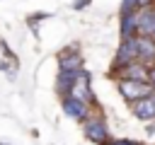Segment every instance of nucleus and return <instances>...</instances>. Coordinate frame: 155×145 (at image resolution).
Listing matches in <instances>:
<instances>
[{"mask_svg": "<svg viewBox=\"0 0 155 145\" xmlns=\"http://www.w3.org/2000/svg\"><path fill=\"white\" fill-rule=\"evenodd\" d=\"M82 133H85V138L90 140V143H94V145H107L109 140H111V135H109V123H107V118H104V114L97 109L87 121H82Z\"/></svg>", "mask_w": 155, "mask_h": 145, "instance_id": "nucleus-1", "label": "nucleus"}, {"mask_svg": "<svg viewBox=\"0 0 155 145\" xmlns=\"http://www.w3.org/2000/svg\"><path fill=\"white\" fill-rule=\"evenodd\" d=\"M116 89H119L121 99L128 106L136 104V102H140V99H145V97H150L155 92L150 82H136V80H119L116 82Z\"/></svg>", "mask_w": 155, "mask_h": 145, "instance_id": "nucleus-2", "label": "nucleus"}, {"mask_svg": "<svg viewBox=\"0 0 155 145\" xmlns=\"http://www.w3.org/2000/svg\"><path fill=\"white\" fill-rule=\"evenodd\" d=\"M138 60V36L133 39H124L116 48V56H114V63H111V70H119L124 65H131Z\"/></svg>", "mask_w": 155, "mask_h": 145, "instance_id": "nucleus-3", "label": "nucleus"}, {"mask_svg": "<svg viewBox=\"0 0 155 145\" xmlns=\"http://www.w3.org/2000/svg\"><path fill=\"white\" fill-rule=\"evenodd\" d=\"M109 75L119 82V80H136V82H148V77H150V65H145V63H140V60H136V63H131V65H124V68H119V70H109Z\"/></svg>", "mask_w": 155, "mask_h": 145, "instance_id": "nucleus-4", "label": "nucleus"}, {"mask_svg": "<svg viewBox=\"0 0 155 145\" xmlns=\"http://www.w3.org/2000/svg\"><path fill=\"white\" fill-rule=\"evenodd\" d=\"M68 97H75V99L90 104L92 109H99L97 106V99H94V92H92V85H90V72L87 70H82L78 75V80H75V85H73V89H70Z\"/></svg>", "mask_w": 155, "mask_h": 145, "instance_id": "nucleus-5", "label": "nucleus"}, {"mask_svg": "<svg viewBox=\"0 0 155 145\" xmlns=\"http://www.w3.org/2000/svg\"><path fill=\"white\" fill-rule=\"evenodd\" d=\"M61 106H63V114L68 116V118H73V121H87L92 114H94V109L90 106V104H85V102H80V99H75V97H63L61 99Z\"/></svg>", "mask_w": 155, "mask_h": 145, "instance_id": "nucleus-6", "label": "nucleus"}, {"mask_svg": "<svg viewBox=\"0 0 155 145\" xmlns=\"http://www.w3.org/2000/svg\"><path fill=\"white\" fill-rule=\"evenodd\" d=\"M58 70L61 72H80V70H85L78 46H68V48H63L58 53Z\"/></svg>", "mask_w": 155, "mask_h": 145, "instance_id": "nucleus-7", "label": "nucleus"}, {"mask_svg": "<svg viewBox=\"0 0 155 145\" xmlns=\"http://www.w3.org/2000/svg\"><path fill=\"white\" fill-rule=\"evenodd\" d=\"M131 114L138 118V121H145V123H155V92L136 104H131Z\"/></svg>", "mask_w": 155, "mask_h": 145, "instance_id": "nucleus-8", "label": "nucleus"}, {"mask_svg": "<svg viewBox=\"0 0 155 145\" xmlns=\"http://www.w3.org/2000/svg\"><path fill=\"white\" fill-rule=\"evenodd\" d=\"M155 34V5L138 10V36H153Z\"/></svg>", "mask_w": 155, "mask_h": 145, "instance_id": "nucleus-9", "label": "nucleus"}, {"mask_svg": "<svg viewBox=\"0 0 155 145\" xmlns=\"http://www.w3.org/2000/svg\"><path fill=\"white\" fill-rule=\"evenodd\" d=\"M138 60L145 65L155 63V39L153 36H138Z\"/></svg>", "mask_w": 155, "mask_h": 145, "instance_id": "nucleus-10", "label": "nucleus"}, {"mask_svg": "<svg viewBox=\"0 0 155 145\" xmlns=\"http://www.w3.org/2000/svg\"><path fill=\"white\" fill-rule=\"evenodd\" d=\"M119 34H121V41H124V39H133V36H138V12L121 14Z\"/></svg>", "mask_w": 155, "mask_h": 145, "instance_id": "nucleus-11", "label": "nucleus"}, {"mask_svg": "<svg viewBox=\"0 0 155 145\" xmlns=\"http://www.w3.org/2000/svg\"><path fill=\"white\" fill-rule=\"evenodd\" d=\"M80 72H82V70H80ZM80 72H61V70H58V77H56V92L61 94V99L70 94V89H73V85H75V80H78Z\"/></svg>", "mask_w": 155, "mask_h": 145, "instance_id": "nucleus-12", "label": "nucleus"}, {"mask_svg": "<svg viewBox=\"0 0 155 145\" xmlns=\"http://www.w3.org/2000/svg\"><path fill=\"white\" fill-rule=\"evenodd\" d=\"M138 10H140V0H121V14L138 12Z\"/></svg>", "mask_w": 155, "mask_h": 145, "instance_id": "nucleus-13", "label": "nucleus"}, {"mask_svg": "<svg viewBox=\"0 0 155 145\" xmlns=\"http://www.w3.org/2000/svg\"><path fill=\"white\" fill-rule=\"evenodd\" d=\"M107 145H145L140 140H131V138H111Z\"/></svg>", "mask_w": 155, "mask_h": 145, "instance_id": "nucleus-14", "label": "nucleus"}, {"mask_svg": "<svg viewBox=\"0 0 155 145\" xmlns=\"http://www.w3.org/2000/svg\"><path fill=\"white\" fill-rule=\"evenodd\" d=\"M148 82L153 85V89H155V63L150 65V77H148Z\"/></svg>", "mask_w": 155, "mask_h": 145, "instance_id": "nucleus-15", "label": "nucleus"}, {"mask_svg": "<svg viewBox=\"0 0 155 145\" xmlns=\"http://www.w3.org/2000/svg\"><path fill=\"white\" fill-rule=\"evenodd\" d=\"M85 5H90V0H78V2H73V7H75V10H82Z\"/></svg>", "mask_w": 155, "mask_h": 145, "instance_id": "nucleus-16", "label": "nucleus"}, {"mask_svg": "<svg viewBox=\"0 0 155 145\" xmlns=\"http://www.w3.org/2000/svg\"><path fill=\"white\" fill-rule=\"evenodd\" d=\"M153 39H155V34H153Z\"/></svg>", "mask_w": 155, "mask_h": 145, "instance_id": "nucleus-17", "label": "nucleus"}]
</instances>
